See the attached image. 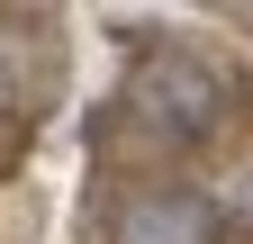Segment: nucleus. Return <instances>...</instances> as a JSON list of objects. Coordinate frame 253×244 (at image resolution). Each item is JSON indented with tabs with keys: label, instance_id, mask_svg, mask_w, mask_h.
<instances>
[{
	"label": "nucleus",
	"instance_id": "nucleus-3",
	"mask_svg": "<svg viewBox=\"0 0 253 244\" xmlns=\"http://www.w3.org/2000/svg\"><path fill=\"white\" fill-rule=\"evenodd\" d=\"M0 109H37V54L9 27H0Z\"/></svg>",
	"mask_w": 253,
	"mask_h": 244
},
{
	"label": "nucleus",
	"instance_id": "nucleus-1",
	"mask_svg": "<svg viewBox=\"0 0 253 244\" xmlns=\"http://www.w3.org/2000/svg\"><path fill=\"white\" fill-rule=\"evenodd\" d=\"M126 118L154 127V136H172V145H190V136L217 127V81L199 64H145L136 90H126Z\"/></svg>",
	"mask_w": 253,
	"mask_h": 244
},
{
	"label": "nucleus",
	"instance_id": "nucleus-2",
	"mask_svg": "<svg viewBox=\"0 0 253 244\" xmlns=\"http://www.w3.org/2000/svg\"><path fill=\"white\" fill-rule=\"evenodd\" d=\"M226 235V208L208 190H145L118 208V244H217Z\"/></svg>",
	"mask_w": 253,
	"mask_h": 244
}]
</instances>
